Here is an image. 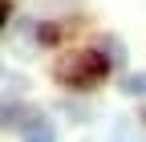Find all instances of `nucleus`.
I'll return each instance as SVG.
<instances>
[{"label": "nucleus", "instance_id": "nucleus-1", "mask_svg": "<svg viewBox=\"0 0 146 142\" xmlns=\"http://www.w3.org/2000/svg\"><path fill=\"white\" fill-rule=\"evenodd\" d=\"M106 73H110V61L102 57V53H94V49H85V53H73V57H65V61L57 65V81L73 85V90L98 85Z\"/></svg>", "mask_w": 146, "mask_h": 142}, {"label": "nucleus", "instance_id": "nucleus-2", "mask_svg": "<svg viewBox=\"0 0 146 142\" xmlns=\"http://www.w3.org/2000/svg\"><path fill=\"white\" fill-rule=\"evenodd\" d=\"M21 138H25V142H57L49 118H29V122H21Z\"/></svg>", "mask_w": 146, "mask_h": 142}, {"label": "nucleus", "instance_id": "nucleus-3", "mask_svg": "<svg viewBox=\"0 0 146 142\" xmlns=\"http://www.w3.org/2000/svg\"><path fill=\"white\" fill-rule=\"evenodd\" d=\"M122 90L130 94V98H142V94H146V73H130V77L122 81Z\"/></svg>", "mask_w": 146, "mask_h": 142}, {"label": "nucleus", "instance_id": "nucleus-4", "mask_svg": "<svg viewBox=\"0 0 146 142\" xmlns=\"http://www.w3.org/2000/svg\"><path fill=\"white\" fill-rule=\"evenodd\" d=\"M4 16H8V4H4V0H0V25H4Z\"/></svg>", "mask_w": 146, "mask_h": 142}]
</instances>
